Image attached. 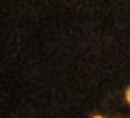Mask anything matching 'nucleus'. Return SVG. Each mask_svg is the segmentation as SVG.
<instances>
[{
    "label": "nucleus",
    "mask_w": 130,
    "mask_h": 118,
    "mask_svg": "<svg viewBox=\"0 0 130 118\" xmlns=\"http://www.w3.org/2000/svg\"><path fill=\"white\" fill-rule=\"evenodd\" d=\"M126 99H127V101L130 103V89L127 90V93H126Z\"/></svg>",
    "instance_id": "1"
},
{
    "label": "nucleus",
    "mask_w": 130,
    "mask_h": 118,
    "mask_svg": "<svg viewBox=\"0 0 130 118\" xmlns=\"http://www.w3.org/2000/svg\"><path fill=\"white\" fill-rule=\"evenodd\" d=\"M94 118H104V117H99V115H96V117H94Z\"/></svg>",
    "instance_id": "2"
}]
</instances>
